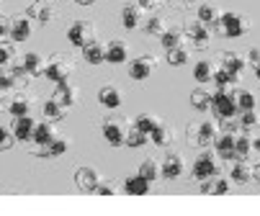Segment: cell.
Segmentation results:
<instances>
[{
    "label": "cell",
    "mask_w": 260,
    "mask_h": 216,
    "mask_svg": "<svg viewBox=\"0 0 260 216\" xmlns=\"http://www.w3.org/2000/svg\"><path fill=\"white\" fill-rule=\"evenodd\" d=\"M121 23H124V28H137L142 23V8L139 6H126L121 11Z\"/></svg>",
    "instance_id": "obj_27"
},
{
    "label": "cell",
    "mask_w": 260,
    "mask_h": 216,
    "mask_svg": "<svg viewBox=\"0 0 260 216\" xmlns=\"http://www.w3.org/2000/svg\"><path fill=\"white\" fill-rule=\"evenodd\" d=\"M80 49H83L85 62H90V64H101V62H106V47H103V44H98L95 39H90V42H88V44H83Z\"/></svg>",
    "instance_id": "obj_15"
},
{
    "label": "cell",
    "mask_w": 260,
    "mask_h": 216,
    "mask_svg": "<svg viewBox=\"0 0 260 216\" xmlns=\"http://www.w3.org/2000/svg\"><path fill=\"white\" fill-rule=\"evenodd\" d=\"M124 191H126L129 196H144L147 191H150V180H144L142 175L126 177V183H124Z\"/></svg>",
    "instance_id": "obj_22"
},
{
    "label": "cell",
    "mask_w": 260,
    "mask_h": 216,
    "mask_svg": "<svg viewBox=\"0 0 260 216\" xmlns=\"http://www.w3.org/2000/svg\"><path fill=\"white\" fill-rule=\"evenodd\" d=\"M98 183H101V180H98V172H95L93 167H80V170L75 172V186H78L80 191H95Z\"/></svg>",
    "instance_id": "obj_13"
},
{
    "label": "cell",
    "mask_w": 260,
    "mask_h": 216,
    "mask_svg": "<svg viewBox=\"0 0 260 216\" xmlns=\"http://www.w3.org/2000/svg\"><path fill=\"white\" fill-rule=\"evenodd\" d=\"M252 147H255V152H260V136H257V139L252 141Z\"/></svg>",
    "instance_id": "obj_53"
},
{
    "label": "cell",
    "mask_w": 260,
    "mask_h": 216,
    "mask_svg": "<svg viewBox=\"0 0 260 216\" xmlns=\"http://www.w3.org/2000/svg\"><path fill=\"white\" fill-rule=\"evenodd\" d=\"M175 3H180V6H188V3H193V0H175Z\"/></svg>",
    "instance_id": "obj_54"
},
{
    "label": "cell",
    "mask_w": 260,
    "mask_h": 216,
    "mask_svg": "<svg viewBox=\"0 0 260 216\" xmlns=\"http://www.w3.org/2000/svg\"><path fill=\"white\" fill-rule=\"evenodd\" d=\"M224 131H227V134H237V131H240V124H235V121H232V124H224Z\"/></svg>",
    "instance_id": "obj_50"
},
{
    "label": "cell",
    "mask_w": 260,
    "mask_h": 216,
    "mask_svg": "<svg viewBox=\"0 0 260 216\" xmlns=\"http://www.w3.org/2000/svg\"><path fill=\"white\" fill-rule=\"evenodd\" d=\"M124 126H121V121H116V119H108V121H103V136L108 139V144L111 147H121L124 144Z\"/></svg>",
    "instance_id": "obj_8"
},
{
    "label": "cell",
    "mask_w": 260,
    "mask_h": 216,
    "mask_svg": "<svg viewBox=\"0 0 260 216\" xmlns=\"http://www.w3.org/2000/svg\"><path fill=\"white\" fill-rule=\"evenodd\" d=\"M139 175L144 177V180H157V175H160V167H157V162L155 160H144L142 165H139Z\"/></svg>",
    "instance_id": "obj_35"
},
{
    "label": "cell",
    "mask_w": 260,
    "mask_h": 216,
    "mask_svg": "<svg viewBox=\"0 0 260 216\" xmlns=\"http://www.w3.org/2000/svg\"><path fill=\"white\" fill-rule=\"evenodd\" d=\"M201 193L224 196V193H230V180H224V177H216L214 183H211V180H204V186H201Z\"/></svg>",
    "instance_id": "obj_28"
},
{
    "label": "cell",
    "mask_w": 260,
    "mask_h": 216,
    "mask_svg": "<svg viewBox=\"0 0 260 216\" xmlns=\"http://www.w3.org/2000/svg\"><path fill=\"white\" fill-rule=\"evenodd\" d=\"M235 95H237V90H219V93H214L211 95V108H214V114H216V119H235L237 116V100H235Z\"/></svg>",
    "instance_id": "obj_1"
},
{
    "label": "cell",
    "mask_w": 260,
    "mask_h": 216,
    "mask_svg": "<svg viewBox=\"0 0 260 216\" xmlns=\"http://www.w3.org/2000/svg\"><path fill=\"white\" fill-rule=\"evenodd\" d=\"M75 3H80V6H93L95 0H75Z\"/></svg>",
    "instance_id": "obj_52"
},
{
    "label": "cell",
    "mask_w": 260,
    "mask_h": 216,
    "mask_svg": "<svg viewBox=\"0 0 260 216\" xmlns=\"http://www.w3.org/2000/svg\"><path fill=\"white\" fill-rule=\"evenodd\" d=\"M144 31L150 33V36H162L165 33V21L160 16H155V18H150V21L144 23Z\"/></svg>",
    "instance_id": "obj_41"
},
{
    "label": "cell",
    "mask_w": 260,
    "mask_h": 216,
    "mask_svg": "<svg viewBox=\"0 0 260 216\" xmlns=\"http://www.w3.org/2000/svg\"><path fill=\"white\" fill-rule=\"evenodd\" d=\"M8 147H13V139L8 136V131L0 126V150H8Z\"/></svg>",
    "instance_id": "obj_44"
},
{
    "label": "cell",
    "mask_w": 260,
    "mask_h": 216,
    "mask_svg": "<svg viewBox=\"0 0 260 216\" xmlns=\"http://www.w3.org/2000/svg\"><path fill=\"white\" fill-rule=\"evenodd\" d=\"M52 100H54V103H59V105H64V108H70L72 103L78 100V90L72 88L67 80H62V83H57V90H54Z\"/></svg>",
    "instance_id": "obj_11"
},
{
    "label": "cell",
    "mask_w": 260,
    "mask_h": 216,
    "mask_svg": "<svg viewBox=\"0 0 260 216\" xmlns=\"http://www.w3.org/2000/svg\"><path fill=\"white\" fill-rule=\"evenodd\" d=\"M221 62H224V69L230 72L232 83H240V75H242V69H245L247 62L240 54H235V52H224V54H221Z\"/></svg>",
    "instance_id": "obj_10"
},
{
    "label": "cell",
    "mask_w": 260,
    "mask_h": 216,
    "mask_svg": "<svg viewBox=\"0 0 260 216\" xmlns=\"http://www.w3.org/2000/svg\"><path fill=\"white\" fill-rule=\"evenodd\" d=\"M247 59H250V64H252V67H257V64H260V49H252Z\"/></svg>",
    "instance_id": "obj_48"
},
{
    "label": "cell",
    "mask_w": 260,
    "mask_h": 216,
    "mask_svg": "<svg viewBox=\"0 0 260 216\" xmlns=\"http://www.w3.org/2000/svg\"><path fill=\"white\" fill-rule=\"evenodd\" d=\"M8 33H11V26L6 23V18H0V42H3Z\"/></svg>",
    "instance_id": "obj_46"
},
{
    "label": "cell",
    "mask_w": 260,
    "mask_h": 216,
    "mask_svg": "<svg viewBox=\"0 0 260 216\" xmlns=\"http://www.w3.org/2000/svg\"><path fill=\"white\" fill-rule=\"evenodd\" d=\"M95 193H101V196H114V188H111V186H95Z\"/></svg>",
    "instance_id": "obj_47"
},
{
    "label": "cell",
    "mask_w": 260,
    "mask_h": 216,
    "mask_svg": "<svg viewBox=\"0 0 260 216\" xmlns=\"http://www.w3.org/2000/svg\"><path fill=\"white\" fill-rule=\"evenodd\" d=\"M255 78H257V80H260V64H257V67H255Z\"/></svg>",
    "instance_id": "obj_55"
},
{
    "label": "cell",
    "mask_w": 260,
    "mask_h": 216,
    "mask_svg": "<svg viewBox=\"0 0 260 216\" xmlns=\"http://www.w3.org/2000/svg\"><path fill=\"white\" fill-rule=\"evenodd\" d=\"M11 114L18 119V116H26L28 114V100L26 98H16L13 103H11Z\"/></svg>",
    "instance_id": "obj_42"
},
{
    "label": "cell",
    "mask_w": 260,
    "mask_h": 216,
    "mask_svg": "<svg viewBox=\"0 0 260 216\" xmlns=\"http://www.w3.org/2000/svg\"><path fill=\"white\" fill-rule=\"evenodd\" d=\"M11 36H13V42H26L31 36V21L28 18H16L13 26H11Z\"/></svg>",
    "instance_id": "obj_25"
},
{
    "label": "cell",
    "mask_w": 260,
    "mask_h": 216,
    "mask_svg": "<svg viewBox=\"0 0 260 216\" xmlns=\"http://www.w3.org/2000/svg\"><path fill=\"white\" fill-rule=\"evenodd\" d=\"M34 126H36V121H34L28 114H26V116H18L16 124H13V134H16V139H18V141H28L31 134H34Z\"/></svg>",
    "instance_id": "obj_17"
},
{
    "label": "cell",
    "mask_w": 260,
    "mask_h": 216,
    "mask_svg": "<svg viewBox=\"0 0 260 216\" xmlns=\"http://www.w3.org/2000/svg\"><path fill=\"white\" fill-rule=\"evenodd\" d=\"M211 80L216 83V88H219V90H227L230 85H235V83H232V78H230V72H227L224 67H221V69H214Z\"/></svg>",
    "instance_id": "obj_39"
},
{
    "label": "cell",
    "mask_w": 260,
    "mask_h": 216,
    "mask_svg": "<svg viewBox=\"0 0 260 216\" xmlns=\"http://www.w3.org/2000/svg\"><path fill=\"white\" fill-rule=\"evenodd\" d=\"M67 150V141L64 139H52L49 144H42V147L39 150H36V155H39V157H59L62 152Z\"/></svg>",
    "instance_id": "obj_23"
},
{
    "label": "cell",
    "mask_w": 260,
    "mask_h": 216,
    "mask_svg": "<svg viewBox=\"0 0 260 216\" xmlns=\"http://www.w3.org/2000/svg\"><path fill=\"white\" fill-rule=\"evenodd\" d=\"M152 141L157 144V147H165V144H170L173 139H175V131H173V126H165V124H157L155 129H152Z\"/></svg>",
    "instance_id": "obj_24"
},
{
    "label": "cell",
    "mask_w": 260,
    "mask_h": 216,
    "mask_svg": "<svg viewBox=\"0 0 260 216\" xmlns=\"http://www.w3.org/2000/svg\"><path fill=\"white\" fill-rule=\"evenodd\" d=\"M98 100L106 105V108H119L121 105V93L114 88V85H103L98 90Z\"/></svg>",
    "instance_id": "obj_20"
},
{
    "label": "cell",
    "mask_w": 260,
    "mask_h": 216,
    "mask_svg": "<svg viewBox=\"0 0 260 216\" xmlns=\"http://www.w3.org/2000/svg\"><path fill=\"white\" fill-rule=\"evenodd\" d=\"M219 28L224 36H232V39H237V36H245L250 31V21L242 16V13H221L219 18Z\"/></svg>",
    "instance_id": "obj_2"
},
{
    "label": "cell",
    "mask_w": 260,
    "mask_h": 216,
    "mask_svg": "<svg viewBox=\"0 0 260 216\" xmlns=\"http://www.w3.org/2000/svg\"><path fill=\"white\" fill-rule=\"evenodd\" d=\"M193 75H196V80H199V83H211V75H214L211 62H199V64H196V69H193Z\"/></svg>",
    "instance_id": "obj_38"
},
{
    "label": "cell",
    "mask_w": 260,
    "mask_h": 216,
    "mask_svg": "<svg viewBox=\"0 0 260 216\" xmlns=\"http://www.w3.org/2000/svg\"><path fill=\"white\" fill-rule=\"evenodd\" d=\"M11 57H13V52H11L8 47H3V44H0V67L11 64Z\"/></svg>",
    "instance_id": "obj_45"
},
{
    "label": "cell",
    "mask_w": 260,
    "mask_h": 216,
    "mask_svg": "<svg viewBox=\"0 0 260 216\" xmlns=\"http://www.w3.org/2000/svg\"><path fill=\"white\" fill-rule=\"evenodd\" d=\"M183 170H185V162H183V157L178 155V152H170L168 157H165V162H162V177H168V180H175V177H180L183 175Z\"/></svg>",
    "instance_id": "obj_9"
},
{
    "label": "cell",
    "mask_w": 260,
    "mask_h": 216,
    "mask_svg": "<svg viewBox=\"0 0 260 216\" xmlns=\"http://www.w3.org/2000/svg\"><path fill=\"white\" fill-rule=\"evenodd\" d=\"M160 0H139V8H157Z\"/></svg>",
    "instance_id": "obj_49"
},
{
    "label": "cell",
    "mask_w": 260,
    "mask_h": 216,
    "mask_svg": "<svg viewBox=\"0 0 260 216\" xmlns=\"http://www.w3.org/2000/svg\"><path fill=\"white\" fill-rule=\"evenodd\" d=\"M67 39H70V44H72V47H83V44H88V42L93 39V28H90L88 23L78 21V23H72V26H70Z\"/></svg>",
    "instance_id": "obj_6"
},
{
    "label": "cell",
    "mask_w": 260,
    "mask_h": 216,
    "mask_svg": "<svg viewBox=\"0 0 260 216\" xmlns=\"http://www.w3.org/2000/svg\"><path fill=\"white\" fill-rule=\"evenodd\" d=\"M26 16H28V18H36V21H42V23H49L52 16H54V11H52V6L44 3V0H34V3L28 6V11H26Z\"/></svg>",
    "instance_id": "obj_16"
},
{
    "label": "cell",
    "mask_w": 260,
    "mask_h": 216,
    "mask_svg": "<svg viewBox=\"0 0 260 216\" xmlns=\"http://www.w3.org/2000/svg\"><path fill=\"white\" fill-rule=\"evenodd\" d=\"M240 126H242V129H255V126H257V114H255V108H252V111H245Z\"/></svg>",
    "instance_id": "obj_43"
},
{
    "label": "cell",
    "mask_w": 260,
    "mask_h": 216,
    "mask_svg": "<svg viewBox=\"0 0 260 216\" xmlns=\"http://www.w3.org/2000/svg\"><path fill=\"white\" fill-rule=\"evenodd\" d=\"M185 33L191 36V42H193L196 49H206L209 42H211V31L201 21H188V23H185Z\"/></svg>",
    "instance_id": "obj_4"
},
{
    "label": "cell",
    "mask_w": 260,
    "mask_h": 216,
    "mask_svg": "<svg viewBox=\"0 0 260 216\" xmlns=\"http://www.w3.org/2000/svg\"><path fill=\"white\" fill-rule=\"evenodd\" d=\"M124 144H129V147H144V144H147V134H142L139 129H129L124 134Z\"/></svg>",
    "instance_id": "obj_37"
},
{
    "label": "cell",
    "mask_w": 260,
    "mask_h": 216,
    "mask_svg": "<svg viewBox=\"0 0 260 216\" xmlns=\"http://www.w3.org/2000/svg\"><path fill=\"white\" fill-rule=\"evenodd\" d=\"M214 144H216V152L221 155V160H227V162H237V157H235V134L216 136V139H214Z\"/></svg>",
    "instance_id": "obj_14"
},
{
    "label": "cell",
    "mask_w": 260,
    "mask_h": 216,
    "mask_svg": "<svg viewBox=\"0 0 260 216\" xmlns=\"http://www.w3.org/2000/svg\"><path fill=\"white\" fill-rule=\"evenodd\" d=\"M219 18H221V11H219L216 6L206 3V6L199 8V21H201L209 31H221V28H219Z\"/></svg>",
    "instance_id": "obj_12"
},
{
    "label": "cell",
    "mask_w": 260,
    "mask_h": 216,
    "mask_svg": "<svg viewBox=\"0 0 260 216\" xmlns=\"http://www.w3.org/2000/svg\"><path fill=\"white\" fill-rule=\"evenodd\" d=\"M191 105L196 108V111H209L211 108V93H206L204 88H196L191 93Z\"/></svg>",
    "instance_id": "obj_30"
},
{
    "label": "cell",
    "mask_w": 260,
    "mask_h": 216,
    "mask_svg": "<svg viewBox=\"0 0 260 216\" xmlns=\"http://www.w3.org/2000/svg\"><path fill=\"white\" fill-rule=\"evenodd\" d=\"M235 100H237V108H242V111H252L255 108V95L247 93V90H237Z\"/></svg>",
    "instance_id": "obj_40"
},
{
    "label": "cell",
    "mask_w": 260,
    "mask_h": 216,
    "mask_svg": "<svg viewBox=\"0 0 260 216\" xmlns=\"http://www.w3.org/2000/svg\"><path fill=\"white\" fill-rule=\"evenodd\" d=\"M160 42H162V47H165V49L183 47V31H178V28H170V31H165V33L160 36Z\"/></svg>",
    "instance_id": "obj_32"
},
{
    "label": "cell",
    "mask_w": 260,
    "mask_h": 216,
    "mask_svg": "<svg viewBox=\"0 0 260 216\" xmlns=\"http://www.w3.org/2000/svg\"><path fill=\"white\" fill-rule=\"evenodd\" d=\"M64 114H67L64 105H59V103H54V100H47V103H44V116H47L49 121H62Z\"/></svg>",
    "instance_id": "obj_33"
},
{
    "label": "cell",
    "mask_w": 260,
    "mask_h": 216,
    "mask_svg": "<svg viewBox=\"0 0 260 216\" xmlns=\"http://www.w3.org/2000/svg\"><path fill=\"white\" fill-rule=\"evenodd\" d=\"M165 52H168V62L173 67H183L188 62V49L185 47H173V49H165Z\"/></svg>",
    "instance_id": "obj_31"
},
{
    "label": "cell",
    "mask_w": 260,
    "mask_h": 216,
    "mask_svg": "<svg viewBox=\"0 0 260 216\" xmlns=\"http://www.w3.org/2000/svg\"><path fill=\"white\" fill-rule=\"evenodd\" d=\"M216 172H219V165H216L214 155H204V157H199L196 165H193V177L201 180V183H204V180H211Z\"/></svg>",
    "instance_id": "obj_5"
},
{
    "label": "cell",
    "mask_w": 260,
    "mask_h": 216,
    "mask_svg": "<svg viewBox=\"0 0 260 216\" xmlns=\"http://www.w3.org/2000/svg\"><path fill=\"white\" fill-rule=\"evenodd\" d=\"M126 57H129V52H126L124 42H111V44H108V49H106V62L121 64V62H126Z\"/></svg>",
    "instance_id": "obj_21"
},
{
    "label": "cell",
    "mask_w": 260,
    "mask_h": 216,
    "mask_svg": "<svg viewBox=\"0 0 260 216\" xmlns=\"http://www.w3.org/2000/svg\"><path fill=\"white\" fill-rule=\"evenodd\" d=\"M31 139L39 144V147H42V144H49V141L54 139V129H52V124H36Z\"/></svg>",
    "instance_id": "obj_29"
},
{
    "label": "cell",
    "mask_w": 260,
    "mask_h": 216,
    "mask_svg": "<svg viewBox=\"0 0 260 216\" xmlns=\"http://www.w3.org/2000/svg\"><path fill=\"white\" fill-rule=\"evenodd\" d=\"M196 144L199 147H211L214 144V139H216V124H211V121H204L201 126H199V131H196Z\"/></svg>",
    "instance_id": "obj_18"
},
{
    "label": "cell",
    "mask_w": 260,
    "mask_h": 216,
    "mask_svg": "<svg viewBox=\"0 0 260 216\" xmlns=\"http://www.w3.org/2000/svg\"><path fill=\"white\" fill-rule=\"evenodd\" d=\"M70 72H72V64H70V57H62V54H54L52 62L44 67V75L52 80V83H62L70 78Z\"/></svg>",
    "instance_id": "obj_3"
},
{
    "label": "cell",
    "mask_w": 260,
    "mask_h": 216,
    "mask_svg": "<svg viewBox=\"0 0 260 216\" xmlns=\"http://www.w3.org/2000/svg\"><path fill=\"white\" fill-rule=\"evenodd\" d=\"M18 64H21V69L26 72V75H44V59L39 54H26Z\"/></svg>",
    "instance_id": "obj_19"
},
{
    "label": "cell",
    "mask_w": 260,
    "mask_h": 216,
    "mask_svg": "<svg viewBox=\"0 0 260 216\" xmlns=\"http://www.w3.org/2000/svg\"><path fill=\"white\" fill-rule=\"evenodd\" d=\"M152 69H155V57L150 54V57H139V59H134L132 67H129V75H132L134 80H147V78L152 75Z\"/></svg>",
    "instance_id": "obj_7"
},
{
    "label": "cell",
    "mask_w": 260,
    "mask_h": 216,
    "mask_svg": "<svg viewBox=\"0 0 260 216\" xmlns=\"http://www.w3.org/2000/svg\"><path fill=\"white\" fill-rule=\"evenodd\" d=\"M232 180L235 183H250L252 180V165H247L245 160H237L232 165Z\"/></svg>",
    "instance_id": "obj_26"
},
{
    "label": "cell",
    "mask_w": 260,
    "mask_h": 216,
    "mask_svg": "<svg viewBox=\"0 0 260 216\" xmlns=\"http://www.w3.org/2000/svg\"><path fill=\"white\" fill-rule=\"evenodd\" d=\"M252 180H257V183H260V162L252 165Z\"/></svg>",
    "instance_id": "obj_51"
},
{
    "label": "cell",
    "mask_w": 260,
    "mask_h": 216,
    "mask_svg": "<svg viewBox=\"0 0 260 216\" xmlns=\"http://www.w3.org/2000/svg\"><path fill=\"white\" fill-rule=\"evenodd\" d=\"M160 121L155 119V116H150V114H142V116H137V121H134V129H139L142 134H147V136H150L152 134V129L157 126Z\"/></svg>",
    "instance_id": "obj_34"
},
{
    "label": "cell",
    "mask_w": 260,
    "mask_h": 216,
    "mask_svg": "<svg viewBox=\"0 0 260 216\" xmlns=\"http://www.w3.org/2000/svg\"><path fill=\"white\" fill-rule=\"evenodd\" d=\"M250 150H252V141L247 136H235V157L237 160H247Z\"/></svg>",
    "instance_id": "obj_36"
}]
</instances>
